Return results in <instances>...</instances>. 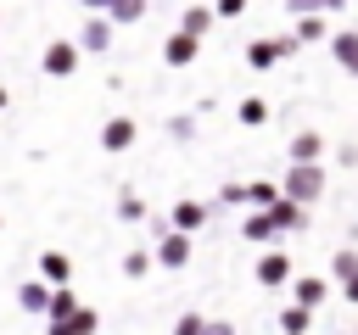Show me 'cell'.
I'll return each instance as SVG.
<instances>
[{
  "mask_svg": "<svg viewBox=\"0 0 358 335\" xmlns=\"http://www.w3.org/2000/svg\"><path fill=\"white\" fill-rule=\"evenodd\" d=\"M330 279H336V285L358 279V246H336V251H330Z\"/></svg>",
  "mask_w": 358,
  "mask_h": 335,
  "instance_id": "obj_20",
  "label": "cell"
},
{
  "mask_svg": "<svg viewBox=\"0 0 358 335\" xmlns=\"http://www.w3.org/2000/svg\"><path fill=\"white\" fill-rule=\"evenodd\" d=\"M78 6H84V17H106L112 11V0H78Z\"/></svg>",
  "mask_w": 358,
  "mask_h": 335,
  "instance_id": "obj_33",
  "label": "cell"
},
{
  "mask_svg": "<svg viewBox=\"0 0 358 335\" xmlns=\"http://www.w3.org/2000/svg\"><path fill=\"white\" fill-rule=\"evenodd\" d=\"M196 56H201V39H190V34H179V28L162 39V61H168V67H190Z\"/></svg>",
  "mask_w": 358,
  "mask_h": 335,
  "instance_id": "obj_13",
  "label": "cell"
},
{
  "mask_svg": "<svg viewBox=\"0 0 358 335\" xmlns=\"http://www.w3.org/2000/svg\"><path fill=\"white\" fill-rule=\"evenodd\" d=\"M168 140L190 145V140H196V112H185V117H168Z\"/></svg>",
  "mask_w": 358,
  "mask_h": 335,
  "instance_id": "obj_28",
  "label": "cell"
},
{
  "mask_svg": "<svg viewBox=\"0 0 358 335\" xmlns=\"http://www.w3.org/2000/svg\"><path fill=\"white\" fill-rule=\"evenodd\" d=\"M207 335H235V324L229 318H207Z\"/></svg>",
  "mask_w": 358,
  "mask_h": 335,
  "instance_id": "obj_34",
  "label": "cell"
},
{
  "mask_svg": "<svg viewBox=\"0 0 358 335\" xmlns=\"http://www.w3.org/2000/svg\"><path fill=\"white\" fill-rule=\"evenodd\" d=\"M280 201H285L280 179H252V184H246V207H252V212H274Z\"/></svg>",
  "mask_w": 358,
  "mask_h": 335,
  "instance_id": "obj_14",
  "label": "cell"
},
{
  "mask_svg": "<svg viewBox=\"0 0 358 335\" xmlns=\"http://www.w3.org/2000/svg\"><path fill=\"white\" fill-rule=\"evenodd\" d=\"M112 34H117L112 17H84V28H78V50H84V56H106V50H112Z\"/></svg>",
  "mask_w": 358,
  "mask_h": 335,
  "instance_id": "obj_6",
  "label": "cell"
},
{
  "mask_svg": "<svg viewBox=\"0 0 358 335\" xmlns=\"http://www.w3.org/2000/svg\"><path fill=\"white\" fill-rule=\"evenodd\" d=\"M336 162H341V168H358V145L341 140V145H336Z\"/></svg>",
  "mask_w": 358,
  "mask_h": 335,
  "instance_id": "obj_32",
  "label": "cell"
},
{
  "mask_svg": "<svg viewBox=\"0 0 358 335\" xmlns=\"http://www.w3.org/2000/svg\"><path fill=\"white\" fill-rule=\"evenodd\" d=\"M336 335H352V329H336Z\"/></svg>",
  "mask_w": 358,
  "mask_h": 335,
  "instance_id": "obj_37",
  "label": "cell"
},
{
  "mask_svg": "<svg viewBox=\"0 0 358 335\" xmlns=\"http://www.w3.org/2000/svg\"><path fill=\"white\" fill-rule=\"evenodd\" d=\"M39 279H45L50 290H67V285H73V257H67V251H39Z\"/></svg>",
  "mask_w": 358,
  "mask_h": 335,
  "instance_id": "obj_11",
  "label": "cell"
},
{
  "mask_svg": "<svg viewBox=\"0 0 358 335\" xmlns=\"http://www.w3.org/2000/svg\"><path fill=\"white\" fill-rule=\"evenodd\" d=\"M78 313V296H73V285L67 290H56V302H50V313H45V324H67Z\"/></svg>",
  "mask_w": 358,
  "mask_h": 335,
  "instance_id": "obj_27",
  "label": "cell"
},
{
  "mask_svg": "<svg viewBox=\"0 0 358 335\" xmlns=\"http://www.w3.org/2000/svg\"><path fill=\"white\" fill-rule=\"evenodd\" d=\"M218 207H246V184H224L218 190Z\"/></svg>",
  "mask_w": 358,
  "mask_h": 335,
  "instance_id": "obj_30",
  "label": "cell"
},
{
  "mask_svg": "<svg viewBox=\"0 0 358 335\" xmlns=\"http://www.w3.org/2000/svg\"><path fill=\"white\" fill-rule=\"evenodd\" d=\"M302 45L291 39V34H268V39H252L246 45V67L252 73H268V67H280V61H291Z\"/></svg>",
  "mask_w": 358,
  "mask_h": 335,
  "instance_id": "obj_2",
  "label": "cell"
},
{
  "mask_svg": "<svg viewBox=\"0 0 358 335\" xmlns=\"http://www.w3.org/2000/svg\"><path fill=\"white\" fill-rule=\"evenodd\" d=\"M78 61H84L78 39H56V45H45V56H39L45 78H73V73H78Z\"/></svg>",
  "mask_w": 358,
  "mask_h": 335,
  "instance_id": "obj_3",
  "label": "cell"
},
{
  "mask_svg": "<svg viewBox=\"0 0 358 335\" xmlns=\"http://www.w3.org/2000/svg\"><path fill=\"white\" fill-rule=\"evenodd\" d=\"M134 140H140V123H134V117H106V123H101V151L117 156V151H129Z\"/></svg>",
  "mask_w": 358,
  "mask_h": 335,
  "instance_id": "obj_9",
  "label": "cell"
},
{
  "mask_svg": "<svg viewBox=\"0 0 358 335\" xmlns=\"http://www.w3.org/2000/svg\"><path fill=\"white\" fill-rule=\"evenodd\" d=\"M285 156H291V162H308V168H313V162L324 156V134H319V128H302V134H291V151H285Z\"/></svg>",
  "mask_w": 358,
  "mask_h": 335,
  "instance_id": "obj_15",
  "label": "cell"
},
{
  "mask_svg": "<svg viewBox=\"0 0 358 335\" xmlns=\"http://www.w3.org/2000/svg\"><path fill=\"white\" fill-rule=\"evenodd\" d=\"M50 302H56V290H50L45 279H22V285H17V307H22L28 318H45Z\"/></svg>",
  "mask_w": 358,
  "mask_h": 335,
  "instance_id": "obj_10",
  "label": "cell"
},
{
  "mask_svg": "<svg viewBox=\"0 0 358 335\" xmlns=\"http://www.w3.org/2000/svg\"><path fill=\"white\" fill-rule=\"evenodd\" d=\"M274 324H280V335H308V329H313V313L291 302V307H280V318H274Z\"/></svg>",
  "mask_w": 358,
  "mask_h": 335,
  "instance_id": "obj_22",
  "label": "cell"
},
{
  "mask_svg": "<svg viewBox=\"0 0 358 335\" xmlns=\"http://www.w3.org/2000/svg\"><path fill=\"white\" fill-rule=\"evenodd\" d=\"M151 268H157V257H151L145 246H134V251H123V274H129V279H145Z\"/></svg>",
  "mask_w": 358,
  "mask_h": 335,
  "instance_id": "obj_26",
  "label": "cell"
},
{
  "mask_svg": "<svg viewBox=\"0 0 358 335\" xmlns=\"http://www.w3.org/2000/svg\"><path fill=\"white\" fill-rule=\"evenodd\" d=\"M241 234H246L252 246H274V240H280V229H274L268 212H246V218H241Z\"/></svg>",
  "mask_w": 358,
  "mask_h": 335,
  "instance_id": "obj_16",
  "label": "cell"
},
{
  "mask_svg": "<svg viewBox=\"0 0 358 335\" xmlns=\"http://www.w3.org/2000/svg\"><path fill=\"white\" fill-rule=\"evenodd\" d=\"M252 274H257V285H263V290H280V285H291V279H296V268H291V251H280V246H274V251H263Z\"/></svg>",
  "mask_w": 358,
  "mask_h": 335,
  "instance_id": "obj_5",
  "label": "cell"
},
{
  "mask_svg": "<svg viewBox=\"0 0 358 335\" xmlns=\"http://www.w3.org/2000/svg\"><path fill=\"white\" fill-rule=\"evenodd\" d=\"M291 39H296V45H324V50H330L336 28H330V17H296V22H291Z\"/></svg>",
  "mask_w": 358,
  "mask_h": 335,
  "instance_id": "obj_12",
  "label": "cell"
},
{
  "mask_svg": "<svg viewBox=\"0 0 358 335\" xmlns=\"http://www.w3.org/2000/svg\"><path fill=\"white\" fill-rule=\"evenodd\" d=\"M145 11H151V0H112V11H106V17H112L117 28H129V22H140Z\"/></svg>",
  "mask_w": 358,
  "mask_h": 335,
  "instance_id": "obj_25",
  "label": "cell"
},
{
  "mask_svg": "<svg viewBox=\"0 0 358 335\" xmlns=\"http://www.w3.org/2000/svg\"><path fill=\"white\" fill-rule=\"evenodd\" d=\"M347 0H285V17L296 22V17H336Z\"/></svg>",
  "mask_w": 358,
  "mask_h": 335,
  "instance_id": "obj_21",
  "label": "cell"
},
{
  "mask_svg": "<svg viewBox=\"0 0 358 335\" xmlns=\"http://www.w3.org/2000/svg\"><path fill=\"white\" fill-rule=\"evenodd\" d=\"M190 234H179V229H168L162 240H151V257H157V268H168V274H179L185 262H190Z\"/></svg>",
  "mask_w": 358,
  "mask_h": 335,
  "instance_id": "obj_4",
  "label": "cell"
},
{
  "mask_svg": "<svg viewBox=\"0 0 358 335\" xmlns=\"http://www.w3.org/2000/svg\"><path fill=\"white\" fill-rule=\"evenodd\" d=\"M330 56H336V67H341V73H352V78H358V34H352V28H341V34L330 39Z\"/></svg>",
  "mask_w": 358,
  "mask_h": 335,
  "instance_id": "obj_17",
  "label": "cell"
},
{
  "mask_svg": "<svg viewBox=\"0 0 358 335\" xmlns=\"http://www.w3.org/2000/svg\"><path fill=\"white\" fill-rule=\"evenodd\" d=\"M341 302H347V307H358V279H347V285H341Z\"/></svg>",
  "mask_w": 358,
  "mask_h": 335,
  "instance_id": "obj_35",
  "label": "cell"
},
{
  "mask_svg": "<svg viewBox=\"0 0 358 335\" xmlns=\"http://www.w3.org/2000/svg\"><path fill=\"white\" fill-rule=\"evenodd\" d=\"M0 229H6V218H0Z\"/></svg>",
  "mask_w": 358,
  "mask_h": 335,
  "instance_id": "obj_38",
  "label": "cell"
},
{
  "mask_svg": "<svg viewBox=\"0 0 358 335\" xmlns=\"http://www.w3.org/2000/svg\"><path fill=\"white\" fill-rule=\"evenodd\" d=\"M252 0H213V17H246Z\"/></svg>",
  "mask_w": 358,
  "mask_h": 335,
  "instance_id": "obj_31",
  "label": "cell"
},
{
  "mask_svg": "<svg viewBox=\"0 0 358 335\" xmlns=\"http://www.w3.org/2000/svg\"><path fill=\"white\" fill-rule=\"evenodd\" d=\"M280 190H285V201H296V207H313L319 195H324V162H285V179H280Z\"/></svg>",
  "mask_w": 358,
  "mask_h": 335,
  "instance_id": "obj_1",
  "label": "cell"
},
{
  "mask_svg": "<svg viewBox=\"0 0 358 335\" xmlns=\"http://www.w3.org/2000/svg\"><path fill=\"white\" fill-rule=\"evenodd\" d=\"M6 100H11V95H6V84H0V112H6Z\"/></svg>",
  "mask_w": 358,
  "mask_h": 335,
  "instance_id": "obj_36",
  "label": "cell"
},
{
  "mask_svg": "<svg viewBox=\"0 0 358 335\" xmlns=\"http://www.w3.org/2000/svg\"><path fill=\"white\" fill-rule=\"evenodd\" d=\"M324 296H330V279H324V274H296V279H291V302H296V307L319 313Z\"/></svg>",
  "mask_w": 358,
  "mask_h": 335,
  "instance_id": "obj_8",
  "label": "cell"
},
{
  "mask_svg": "<svg viewBox=\"0 0 358 335\" xmlns=\"http://www.w3.org/2000/svg\"><path fill=\"white\" fill-rule=\"evenodd\" d=\"M173 335H207V318L201 313H179L173 318Z\"/></svg>",
  "mask_w": 358,
  "mask_h": 335,
  "instance_id": "obj_29",
  "label": "cell"
},
{
  "mask_svg": "<svg viewBox=\"0 0 358 335\" xmlns=\"http://www.w3.org/2000/svg\"><path fill=\"white\" fill-rule=\"evenodd\" d=\"M235 117H241L246 128H263V123H268V100H263V95H246V100L235 106Z\"/></svg>",
  "mask_w": 358,
  "mask_h": 335,
  "instance_id": "obj_24",
  "label": "cell"
},
{
  "mask_svg": "<svg viewBox=\"0 0 358 335\" xmlns=\"http://www.w3.org/2000/svg\"><path fill=\"white\" fill-rule=\"evenodd\" d=\"M268 218H274L280 234H302V229H308V207H296V201H280Z\"/></svg>",
  "mask_w": 358,
  "mask_h": 335,
  "instance_id": "obj_19",
  "label": "cell"
},
{
  "mask_svg": "<svg viewBox=\"0 0 358 335\" xmlns=\"http://www.w3.org/2000/svg\"><path fill=\"white\" fill-rule=\"evenodd\" d=\"M352 335H358V324H352Z\"/></svg>",
  "mask_w": 358,
  "mask_h": 335,
  "instance_id": "obj_39",
  "label": "cell"
},
{
  "mask_svg": "<svg viewBox=\"0 0 358 335\" xmlns=\"http://www.w3.org/2000/svg\"><path fill=\"white\" fill-rule=\"evenodd\" d=\"M112 207H117V218H123V223H151V212H145V201H140L134 190H117V201H112Z\"/></svg>",
  "mask_w": 358,
  "mask_h": 335,
  "instance_id": "obj_23",
  "label": "cell"
},
{
  "mask_svg": "<svg viewBox=\"0 0 358 335\" xmlns=\"http://www.w3.org/2000/svg\"><path fill=\"white\" fill-rule=\"evenodd\" d=\"M207 218H213V201H196V195L173 201V212H168V223H173L179 234H196V229H207Z\"/></svg>",
  "mask_w": 358,
  "mask_h": 335,
  "instance_id": "obj_7",
  "label": "cell"
},
{
  "mask_svg": "<svg viewBox=\"0 0 358 335\" xmlns=\"http://www.w3.org/2000/svg\"><path fill=\"white\" fill-rule=\"evenodd\" d=\"M213 22H218L213 6H185V11H179V34H190V39H207Z\"/></svg>",
  "mask_w": 358,
  "mask_h": 335,
  "instance_id": "obj_18",
  "label": "cell"
}]
</instances>
